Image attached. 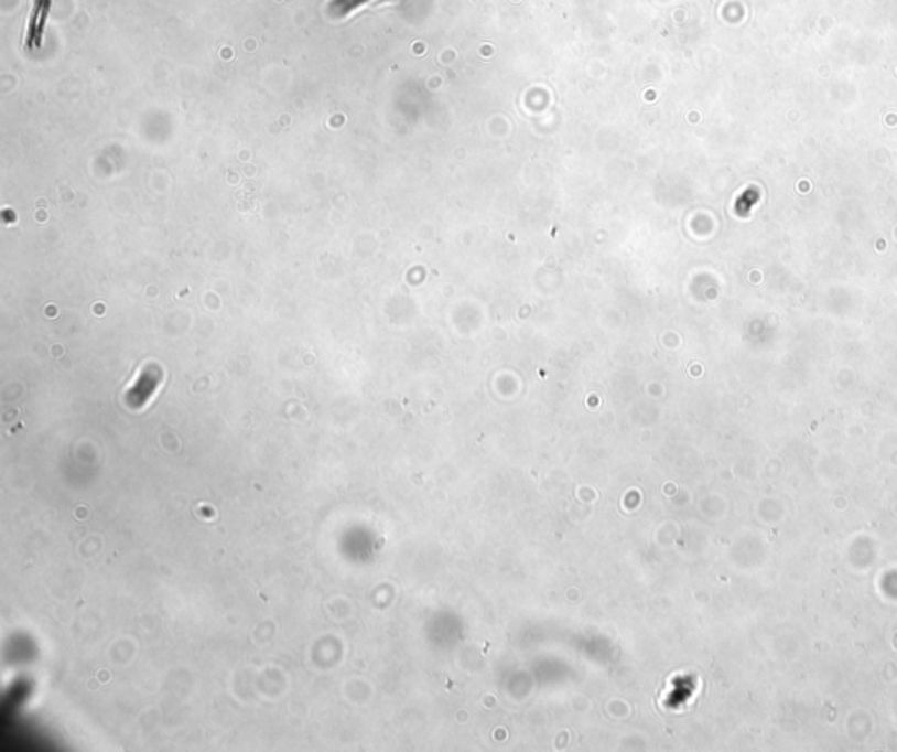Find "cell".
Here are the masks:
<instances>
[{"label": "cell", "instance_id": "obj_1", "mask_svg": "<svg viewBox=\"0 0 897 752\" xmlns=\"http://www.w3.org/2000/svg\"><path fill=\"white\" fill-rule=\"evenodd\" d=\"M52 4L53 0H34L32 2L25 32V46L29 50H37L43 44L44 26H46L47 14H50Z\"/></svg>", "mask_w": 897, "mask_h": 752}, {"label": "cell", "instance_id": "obj_2", "mask_svg": "<svg viewBox=\"0 0 897 752\" xmlns=\"http://www.w3.org/2000/svg\"><path fill=\"white\" fill-rule=\"evenodd\" d=\"M372 2L376 0H329L328 13L334 18H346Z\"/></svg>", "mask_w": 897, "mask_h": 752}]
</instances>
